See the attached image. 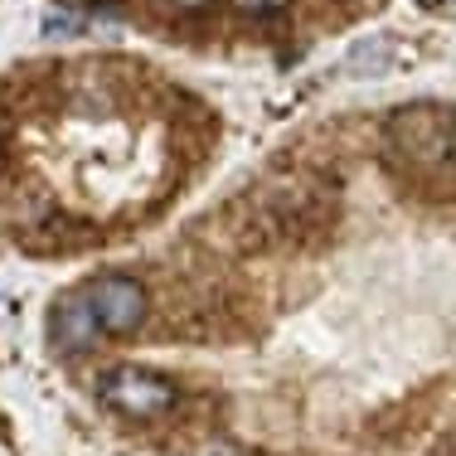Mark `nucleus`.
<instances>
[{
    "label": "nucleus",
    "mask_w": 456,
    "mask_h": 456,
    "mask_svg": "<svg viewBox=\"0 0 456 456\" xmlns=\"http://www.w3.org/2000/svg\"><path fill=\"white\" fill-rule=\"evenodd\" d=\"M384 141L408 170H437V166L452 160L456 112H447V107H437V102L398 107V112L384 122Z\"/></svg>",
    "instance_id": "obj_1"
},
{
    "label": "nucleus",
    "mask_w": 456,
    "mask_h": 456,
    "mask_svg": "<svg viewBox=\"0 0 456 456\" xmlns=\"http://www.w3.org/2000/svg\"><path fill=\"white\" fill-rule=\"evenodd\" d=\"M83 301H88L93 321L102 335H132L146 321V287L126 273H102L83 287Z\"/></svg>",
    "instance_id": "obj_2"
},
{
    "label": "nucleus",
    "mask_w": 456,
    "mask_h": 456,
    "mask_svg": "<svg viewBox=\"0 0 456 456\" xmlns=\"http://www.w3.org/2000/svg\"><path fill=\"white\" fill-rule=\"evenodd\" d=\"M102 403L122 418H160V412L175 408V384L146 369H112L102 379Z\"/></svg>",
    "instance_id": "obj_3"
},
{
    "label": "nucleus",
    "mask_w": 456,
    "mask_h": 456,
    "mask_svg": "<svg viewBox=\"0 0 456 456\" xmlns=\"http://www.w3.org/2000/svg\"><path fill=\"white\" fill-rule=\"evenodd\" d=\"M49 335H53V350H59V354H83V350H93V340H97L102 330H97L88 301H83V291L63 297L59 306L49 311Z\"/></svg>",
    "instance_id": "obj_4"
},
{
    "label": "nucleus",
    "mask_w": 456,
    "mask_h": 456,
    "mask_svg": "<svg viewBox=\"0 0 456 456\" xmlns=\"http://www.w3.org/2000/svg\"><path fill=\"white\" fill-rule=\"evenodd\" d=\"M243 15H257V20H273V15H281V10L291 5V0H233Z\"/></svg>",
    "instance_id": "obj_5"
},
{
    "label": "nucleus",
    "mask_w": 456,
    "mask_h": 456,
    "mask_svg": "<svg viewBox=\"0 0 456 456\" xmlns=\"http://www.w3.org/2000/svg\"><path fill=\"white\" fill-rule=\"evenodd\" d=\"M170 10H180V15H204V10L214 5V0H166Z\"/></svg>",
    "instance_id": "obj_6"
},
{
    "label": "nucleus",
    "mask_w": 456,
    "mask_h": 456,
    "mask_svg": "<svg viewBox=\"0 0 456 456\" xmlns=\"http://www.w3.org/2000/svg\"><path fill=\"white\" fill-rule=\"evenodd\" d=\"M422 10H442V5H452V0H418Z\"/></svg>",
    "instance_id": "obj_7"
},
{
    "label": "nucleus",
    "mask_w": 456,
    "mask_h": 456,
    "mask_svg": "<svg viewBox=\"0 0 456 456\" xmlns=\"http://www.w3.org/2000/svg\"><path fill=\"white\" fill-rule=\"evenodd\" d=\"M0 456H15V452H10V442H0Z\"/></svg>",
    "instance_id": "obj_8"
}]
</instances>
